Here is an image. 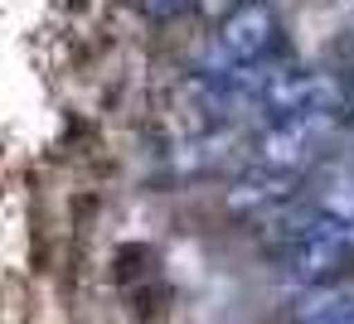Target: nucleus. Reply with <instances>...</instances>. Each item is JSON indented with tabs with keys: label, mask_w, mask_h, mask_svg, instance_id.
<instances>
[{
	"label": "nucleus",
	"mask_w": 354,
	"mask_h": 324,
	"mask_svg": "<svg viewBox=\"0 0 354 324\" xmlns=\"http://www.w3.org/2000/svg\"><path fill=\"white\" fill-rule=\"evenodd\" d=\"M349 266H354V223H339L325 213L286 247V276L296 285H330Z\"/></svg>",
	"instance_id": "1"
},
{
	"label": "nucleus",
	"mask_w": 354,
	"mask_h": 324,
	"mask_svg": "<svg viewBox=\"0 0 354 324\" xmlns=\"http://www.w3.org/2000/svg\"><path fill=\"white\" fill-rule=\"evenodd\" d=\"M277 44V10L267 0H243V6L218 20L214 44H209V73H233V68H252L272 54Z\"/></svg>",
	"instance_id": "2"
},
{
	"label": "nucleus",
	"mask_w": 354,
	"mask_h": 324,
	"mask_svg": "<svg viewBox=\"0 0 354 324\" xmlns=\"http://www.w3.org/2000/svg\"><path fill=\"white\" fill-rule=\"evenodd\" d=\"M335 126V112H301V117H277L262 126V136L252 141V165L257 170H277V174H301L315 150L325 145Z\"/></svg>",
	"instance_id": "3"
},
{
	"label": "nucleus",
	"mask_w": 354,
	"mask_h": 324,
	"mask_svg": "<svg viewBox=\"0 0 354 324\" xmlns=\"http://www.w3.org/2000/svg\"><path fill=\"white\" fill-rule=\"evenodd\" d=\"M344 88L330 73H310V68H272L267 92L257 102V112L277 117H301V112H339Z\"/></svg>",
	"instance_id": "4"
},
{
	"label": "nucleus",
	"mask_w": 354,
	"mask_h": 324,
	"mask_svg": "<svg viewBox=\"0 0 354 324\" xmlns=\"http://www.w3.org/2000/svg\"><path fill=\"white\" fill-rule=\"evenodd\" d=\"M296 199V174H277V170H248L233 189H228V208H238V213H262V218H272L277 208H286Z\"/></svg>",
	"instance_id": "5"
},
{
	"label": "nucleus",
	"mask_w": 354,
	"mask_h": 324,
	"mask_svg": "<svg viewBox=\"0 0 354 324\" xmlns=\"http://www.w3.org/2000/svg\"><path fill=\"white\" fill-rule=\"evenodd\" d=\"M301 324H354V300H349V295H335V300L306 310Z\"/></svg>",
	"instance_id": "6"
},
{
	"label": "nucleus",
	"mask_w": 354,
	"mask_h": 324,
	"mask_svg": "<svg viewBox=\"0 0 354 324\" xmlns=\"http://www.w3.org/2000/svg\"><path fill=\"white\" fill-rule=\"evenodd\" d=\"M136 6H141L146 20H175V15H185L194 6V0H136Z\"/></svg>",
	"instance_id": "7"
},
{
	"label": "nucleus",
	"mask_w": 354,
	"mask_h": 324,
	"mask_svg": "<svg viewBox=\"0 0 354 324\" xmlns=\"http://www.w3.org/2000/svg\"><path fill=\"white\" fill-rule=\"evenodd\" d=\"M339 10H344V15H349V20H354V0H339Z\"/></svg>",
	"instance_id": "8"
},
{
	"label": "nucleus",
	"mask_w": 354,
	"mask_h": 324,
	"mask_svg": "<svg viewBox=\"0 0 354 324\" xmlns=\"http://www.w3.org/2000/svg\"><path fill=\"white\" fill-rule=\"evenodd\" d=\"M349 126H354V121H349Z\"/></svg>",
	"instance_id": "9"
}]
</instances>
